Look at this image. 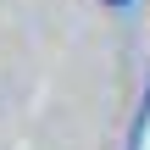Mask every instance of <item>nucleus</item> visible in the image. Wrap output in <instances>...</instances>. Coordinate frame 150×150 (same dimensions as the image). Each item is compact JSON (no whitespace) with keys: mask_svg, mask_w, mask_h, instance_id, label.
Segmentation results:
<instances>
[{"mask_svg":"<svg viewBox=\"0 0 150 150\" xmlns=\"http://www.w3.org/2000/svg\"><path fill=\"white\" fill-rule=\"evenodd\" d=\"M106 6H128V0H106Z\"/></svg>","mask_w":150,"mask_h":150,"instance_id":"f257e3e1","label":"nucleus"}]
</instances>
